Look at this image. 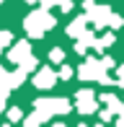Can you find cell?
I'll return each mask as SVG.
<instances>
[{
	"mask_svg": "<svg viewBox=\"0 0 124 127\" xmlns=\"http://www.w3.org/2000/svg\"><path fill=\"white\" fill-rule=\"evenodd\" d=\"M23 26H26V31H29L31 36H41V31H47V29L54 26V18L47 10H34L29 18L23 21Z\"/></svg>",
	"mask_w": 124,
	"mask_h": 127,
	"instance_id": "1",
	"label": "cell"
},
{
	"mask_svg": "<svg viewBox=\"0 0 124 127\" xmlns=\"http://www.w3.org/2000/svg\"><path fill=\"white\" fill-rule=\"evenodd\" d=\"M36 109L41 114H52V112H57V114H65V112H70V104H67L65 99H39L36 101Z\"/></svg>",
	"mask_w": 124,
	"mask_h": 127,
	"instance_id": "2",
	"label": "cell"
},
{
	"mask_svg": "<svg viewBox=\"0 0 124 127\" xmlns=\"http://www.w3.org/2000/svg\"><path fill=\"white\" fill-rule=\"evenodd\" d=\"M31 57V47H29V42H18V44H13V49L8 52V60L10 62H18V65H23L26 60Z\"/></svg>",
	"mask_w": 124,
	"mask_h": 127,
	"instance_id": "3",
	"label": "cell"
},
{
	"mask_svg": "<svg viewBox=\"0 0 124 127\" xmlns=\"http://www.w3.org/2000/svg\"><path fill=\"white\" fill-rule=\"evenodd\" d=\"M78 109H80L83 114H91V112H96V99H93V91H78Z\"/></svg>",
	"mask_w": 124,
	"mask_h": 127,
	"instance_id": "4",
	"label": "cell"
},
{
	"mask_svg": "<svg viewBox=\"0 0 124 127\" xmlns=\"http://www.w3.org/2000/svg\"><path fill=\"white\" fill-rule=\"evenodd\" d=\"M111 16H114V13H111L109 5H103V8L98 5V8H93L91 13H88V21H93L96 26H103V24H109V21H111Z\"/></svg>",
	"mask_w": 124,
	"mask_h": 127,
	"instance_id": "5",
	"label": "cell"
},
{
	"mask_svg": "<svg viewBox=\"0 0 124 127\" xmlns=\"http://www.w3.org/2000/svg\"><path fill=\"white\" fill-rule=\"evenodd\" d=\"M34 83H36V88H52V86L57 83V75H54L49 67H41V70L36 73V78H34Z\"/></svg>",
	"mask_w": 124,
	"mask_h": 127,
	"instance_id": "6",
	"label": "cell"
},
{
	"mask_svg": "<svg viewBox=\"0 0 124 127\" xmlns=\"http://www.w3.org/2000/svg\"><path fill=\"white\" fill-rule=\"evenodd\" d=\"M85 21H88V16H78V18L67 26V34H70V36H83V26H85Z\"/></svg>",
	"mask_w": 124,
	"mask_h": 127,
	"instance_id": "7",
	"label": "cell"
},
{
	"mask_svg": "<svg viewBox=\"0 0 124 127\" xmlns=\"http://www.w3.org/2000/svg\"><path fill=\"white\" fill-rule=\"evenodd\" d=\"M106 104H109V112H122L124 114V104H119V99H116L114 94H106V96H101Z\"/></svg>",
	"mask_w": 124,
	"mask_h": 127,
	"instance_id": "8",
	"label": "cell"
},
{
	"mask_svg": "<svg viewBox=\"0 0 124 127\" xmlns=\"http://www.w3.org/2000/svg\"><path fill=\"white\" fill-rule=\"evenodd\" d=\"M91 44H96V36H93L91 31H85V34H83V39H80V42L75 44V49H78V52L83 55V52H85L88 47H91Z\"/></svg>",
	"mask_w": 124,
	"mask_h": 127,
	"instance_id": "9",
	"label": "cell"
},
{
	"mask_svg": "<svg viewBox=\"0 0 124 127\" xmlns=\"http://www.w3.org/2000/svg\"><path fill=\"white\" fill-rule=\"evenodd\" d=\"M47 119V114H41V112H36V114H31L29 119L23 122V127H39V122H44Z\"/></svg>",
	"mask_w": 124,
	"mask_h": 127,
	"instance_id": "10",
	"label": "cell"
},
{
	"mask_svg": "<svg viewBox=\"0 0 124 127\" xmlns=\"http://www.w3.org/2000/svg\"><path fill=\"white\" fill-rule=\"evenodd\" d=\"M109 44H114V34H103V39H96V47L98 49L109 47Z\"/></svg>",
	"mask_w": 124,
	"mask_h": 127,
	"instance_id": "11",
	"label": "cell"
},
{
	"mask_svg": "<svg viewBox=\"0 0 124 127\" xmlns=\"http://www.w3.org/2000/svg\"><path fill=\"white\" fill-rule=\"evenodd\" d=\"M49 60H52V62H62V60H65V52H62L60 47H54L52 52H49Z\"/></svg>",
	"mask_w": 124,
	"mask_h": 127,
	"instance_id": "12",
	"label": "cell"
},
{
	"mask_svg": "<svg viewBox=\"0 0 124 127\" xmlns=\"http://www.w3.org/2000/svg\"><path fill=\"white\" fill-rule=\"evenodd\" d=\"M13 42V34L10 31H0V47H5V44Z\"/></svg>",
	"mask_w": 124,
	"mask_h": 127,
	"instance_id": "13",
	"label": "cell"
},
{
	"mask_svg": "<svg viewBox=\"0 0 124 127\" xmlns=\"http://www.w3.org/2000/svg\"><path fill=\"white\" fill-rule=\"evenodd\" d=\"M21 117H23L21 109H10V112H8V119H10V122H21Z\"/></svg>",
	"mask_w": 124,
	"mask_h": 127,
	"instance_id": "14",
	"label": "cell"
},
{
	"mask_svg": "<svg viewBox=\"0 0 124 127\" xmlns=\"http://www.w3.org/2000/svg\"><path fill=\"white\" fill-rule=\"evenodd\" d=\"M70 75H72V67H70V65H62V67H60V78H62V80H67Z\"/></svg>",
	"mask_w": 124,
	"mask_h": 127,
	"instance_id": "15",
	"label": "cell"
},
{
	"mask_svg": "<svg viewBox=\"0 0 124 127\" xmlns=\"http://www.w3.org/2000/svg\"><path fill=\"white\" fill-rule=\"evenodd\" d=\"M122 24H124L122 16H111V21H109V26H114V29H116V26H122Z\"/></svg>",
	"mask_w": 124,
	"mask_h": 127,
	"instance_id": "16",
	"label": "cell"
},
{
	"mask_svg": "<svg viewBox=\"0 0 124 127\" xmlns=\"http://www.w3.org/2000/svg\"><path fill=\"white\" fill-rule=\"evenodd\" d=\"M5 99H8V91H5V88H0V112L5 109Z\"/></svg>",
	"mask_w": 124,
	"mask_h": 127,
	"instance_id": "17",
	"label": "cell"
},
{
	"mask_svg": "<svg viewBox=\"0 0 124 127\" xmlns=\"http://www.w3.org/2000/svg\"><path fill=\"white\" fill-rule=\"evenodd\" d=\"M60 8H62V10H70L72 3H70V0H60Z\"/></svg>",
	"mask_w": 124,
	"mask_h": 127,
	"instance_id": "18",
	"label": "cell"
},
{
	"mask_svg": "<svg viewBox=\"0 0 124 127\" xmlns=\"http://www.w3.org/2000/svg\"><path fill=\"white\" fill-rule=\"evenodd\" d=\"M44 8H49V5H60V0H41Z\"/></svg>",
	"mask_w": 124,
	"mask_h": 127,
	"instance_id": "19",
	"label": "cell"
},
{
	"mask_svg": "<svg viewBox=\"0 0 124 127\" xmlns=\"http://www.w3.org/2000/svg\"><path fill=\"white\" fill-rule=\"evenodd\" d=\"M119 86H124V65L119 67Z\"/></svg>",
	"mask_w": 124,
	"mask_h": 127,
	"instance_id": "20",
	"label": "cell"
},
{
	"mask_svg": "<svg viewBox=\"0 0 124 127\" xmlns=\"http://www.w3.org/2000/svg\"><path fill=\"white\" fill-rule=\"evenodd\" d=\"M119 127H124V114H122V119H119Z\"/></svg>",
	"mask_w": 124,
	"mask_h": 127,
	"instance_id": "21",
	"label": "cell"
},
{
	"mask_svg": "<svg viewBox=\"0 0 124 127\" xmlns=\"http://www.w3.org/2000/svg\"><path fill=\"white\" fill-rule=\"evenodd\" d=\"M54 127H65V125H54Z\"/></svg>",
	"mask_w": 124,
	"mask_h": 127,
	"instance_id": "22",
	"label": "cell"
},
{
	"mask_svg": "<svg viewBox=\"0 0 124 127\" xmlns=\"http://www.w3.org/2000/svg\"><path fill=\"white\" fill-rule=\"evenodd\" d=\"M98 127H103V125H98Z\"/></svg>",
	"mask_w": 124,
	"mask_h": 127,
	"instance_id": "23",
	"label": "cell"
},
{
	"mask_svg": "<svg viewBox=\"0 0 124 127\" xmlns=\"http://www.w3.org/2000/svg\"><path fill=\"white\" fill-rule=\"evenodd\" d=\"M80 127H85V125H80Z\"/></svg>",
	"mask_w": 124,
	"mask_h": 127,
	"instance_id": "24",
	"label": "cell"
},
{
	"mask_svg": "<svg viewBox=\"0 0 124 127\" xmlns=\"http://www.w3.org/2000/svg\"><path fill=\"white\" fill-rule=\"evenodd\" d=\"M5 127H8V125H5Z\"/></svg>",
	"mask_w": 124,
	"mask_h": 127,
	"instance_id": "25",
	"label": "cell"
}]
</instances>
